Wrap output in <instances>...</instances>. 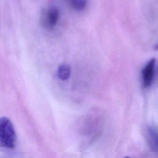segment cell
<instances>
[{"instance_id": "obj_1", "label": "cell", "mask_w": 158, "mask_h": 158, "mask_svg": "<svg viewBox=\"0 0 158 158\" xmlns=\"http://www.w3.org/2000/svg\"><path fill=\"white\" fill-rule=\"evenodd\" d=\"M16 141L15 130L11 120L7 117H0V147L13 149Z\"/></svg>"}, {"instance_id": "obj_2", "label": "cell", "mask_w": 158, "mask_h": 158, "mask_svg": "<svg viewBox=\"0 0 158 158\" xmlns=\"http://www.w3.org/2000/svg\"><path fill=\"white\" fill-rule=\"evenodd\" d=\"M59 19V10L56 7H49L42 12L41 23L43 28L51 30L57 25Z\"/></svg>"}, {"instance_id": "obj_3", "label": "cell", "mask_w": 158, "mask_h": 158, "mask_svg": "<svg viewBox=\"0 0 158 158\" xmlns=\"http://www.w3.org/2000/svg\"><path fill=\"white\" fill-rule=\"evenodd\" d=\"M156 59L152 58L149 60L142 70V83L144 88L149 87L152 81L154 73Z\"/></svg>"}, {"instance_id": "obj_4", "label": "cell", "mask_w": 158, "mask_h": 158, "mask_svg": "<svg viewBox=\"0 0 158 158\" xmlns=\"http://www.w3.org/2000/svg\"><path fill=\"white\" fill-rule=\"evenodd\" d=\"M70 73L71 69L69 65L65 64L60 65L57 70V75L62 80H67L70 77Z\"/></svg>"}, {"instance_id": "obj_5", "label": "cell", "mask_w": 158, "mask_h": 158, "mask_svg": "<svg viewBox=\"0 0 158 158\" xmlns=\"http://www.w3.org/2000/svg\"><path fill=\"white\" fill-rule=\"evenodd\" d=\"M68 1L71 7L77 10L84 9L87 4V0H68Z\"/></svg>"}, {"instance_id": "obj_6", "label": "cell", "mask_w": 158, "mask_h": 158, "mask_svg": "<svg viewBox=\"0 0 158 158\" xmlns=\"http://www.w3.org/2000/svg\"><path fill=\"white\" fill-rule=\"evenodd\" d=\"M154 48H155L156 50H158V44H157L155 46Z\"/></svg>"}, {"instance_id": "obj_7", "label": "cell", "mask_w": 158, "mask_h": 158, "mask_svg": "<svg viewBox=\"0 0 158 158\" xmlns=\"http://www.w3.org/2000/svg\"><path fill=\"white\" fill-rule=\"evenodd\" d=\"M124 158H130V157H127H127H125Z\"/></svg>"}]
</instances>
